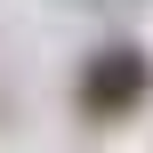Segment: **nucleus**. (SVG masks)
I'll return each mask as SVG.
<instances>
[{
    "label": "nucleus",
    "mask_w": 153,
    "mask_h": 153,
    "mask_svg": "<svg viewBox=\"0 0 153 153\" xmlns=\"http://www.w3.org/2000/svg\"><path fill=\"white\" fill-rule=\"evenodd\" d=\"M81 113L89 121H129L137 105L153 97V56L137 48V40H113V48H97L89 65H81Z\"/></svg>",
    "instance_id": "1"
}]
</instances>
